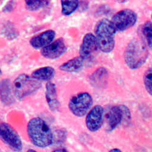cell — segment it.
I'll list each match as a JSON object with an SVG mask.
<instances>
[{
    "instance_id": "1",
    "label": "cell",
    "mask_w": 152,
    "mask_h": 152,
    "mask_svg": "<svg viewBox=\"0 0 152 152\" xmlns=\"http://www.w3.org/2000/svg\"><path fill=\"white\" fill-rule=\"evenodd\" d=\"M27 131L31 142L38 147L46 148L53 142L54 135L50 129L40 118H34L29 121Z\"/></svg>"
},
{
    "instance_id": "2",
    "label": "cell",
    "mask_w": 152,
    "mask_h": 152,
    "mask_svg": "<svg viewBox=\"0 0 152 152\" xmlns=\"http://www.w3.org/2000/svg\"><path fill=\"white\" fill-rule=\"evenodd\" d=\"M124 56L128 67L136 69L145 64L148 57V50L143 41L134 39L126 46Z\"/></svg>"
},
{
    "instance_id": "3",
    "label": "cell",
    "mask_w": 152,
    "mask_h": 152,
    "mask_svg": "<svg viewBox=\"0 0 152 152\" xmlns=\"http://www.w3.org/2000/svg\"><path fill=\"white\" fill-rule=\"evenodd\" d=\"M116 31L110 20H100L95 28V37L98 48L104 53H111L115 46Z\"/></svg>"
},
{
    "instance_id": "4",
    "label": "cell",
    "mask_w": 152,
    "mask_h": 152,
    "mask_svg": "<svg viewBox=\"0 0 152 152\" xmlns=\"http://www.w3.org/2000/svg\"><path fill=\"white\" fill-rule=\"evenodd\" d=\"M12 86L14 97L22 100L39 90L42 86V83L31 76L22 74L15 79Z\"/></svg>"
},
{
    "instance_id": "5",
    "label": "cell",
    "mask_w": 152,
    "mask_h": 152,
    "mask_svg": "<svg viewBox=\"0 0 152 152\" xmlns=\"http://www.w3.org/2000/svg\"><path fill=\"white\" fill-rule=\"evenodd\" d=\"M137 20V15L135 12L125 9L117 12L110 21L116 32H123L134 26Z\"/></svg>"
},
{
    "instance_id": "6",
    "label": "cell",
    "mask_w": 152,
    "mask_h": 152,
    "mask_svg": "<svg viewBox=\"0 0 152 152\" xmlns=\"http://www.w3.org/2000/svg\"><path fill=\"white\" fill-rule=\"evenodd\" d=\"M93 103L91 95L83 92L73 96L69 102V108L74 115L83 117L89 111Z\"/></svg>"
},
{
    "instance_id": "7",
    "label": "cell",
    "mask_w": 152,
    "mask_h": 152,
    "mask_svg": "<svg viewBox=\"0 0 152 152\" xmlns=\"http://www.w3.org/2000/svg\"><path fill=\"white\" fill-rule=\"evenodd\" d=\"M0 139L14 151H20L23 149L19 134L11 125L6 122L0 123Z\"/></svg>"
},
{
    "instance_id": "8",
    "label": "cell",
    "mask_w": 152,
    "mask_h": 152,
    "mask_svg": "<svg viewBox=\"0 0 152 152\" xmlns=\"http://www.w3.org/2000/svg\"><path fill=\"white\" fill-rule=\"evenodd\" d=\"M104 110L101 105L94 106L86 117V125L88 129L92 132L99 130L103 125Z\"/></svg>"
},
{
    "instance_id": "9",
    "label": "cell",
    "mask_w": 152,
    "mask_h": 152,
    "mask_svg": "<svg viewBox=\"0 0 152 152\" xmlns=\"http://www.w3.org/2000/svg\"><path fill=\"white\" fill-rule=\"evenodd\" d=\"M67 47L62 38L50 43L41 50L42 55L48 59H56L66 51Z\"/></svg>"
},
{
    "instance_id": "10",
    "label": "cell",
    "mask_w": 152,
    "mask_h": 152,
    "mask_svg": "<svg viewBox=\"0 0 152 152\" xmlns=\"http://www.w3.org/2000/svg\"><path fill=\"white\" fill-rule=\"evenodd\" d=\"M98 48L96 37L92 33L86 34L83 39L80 47V57L84 60L90 58Z\"/></svg>"
},
{
    "instance_id": "11",
    "label": "cell",
    "mask_w": 152,
    "mask_h": 152,
    "mask_svg": "<svg viewBox=\"0 0 152 152\" xmlns=\"http://www.w3.org/2000/svg\"><path fill=\"white\" fill-rule=\"evenodd\" d=\"M56 37L53 30H48L33 37L30 40V45L35 49L43 48L52 43Z\"/></svg>"
},
{
    "instance_id": "12",
    "label": "cell",
    "mask_w": 152,
    "mask_h": 152,
    "mask_svg": "<svg viewBox=\"0 0 152 152\" xmlns=\"http://www.w3.org/2000/svg\"><path fill=\"white\" fill-rule=\"evenodd\" d=\"M0 99L7 106L12 105L15 102L12 86L9 79H3L0 81Z\"/></svg>"
},
{
    "instance_id": "13",
    "label": "cell",
    "mask_w": 152,
    "mask_h": 152,
    "mask_svg": "<svg viewBox=\"0 0 152 152\" xmlns=\"http://www.w3.org/2000/svg\"><path fill=\"white\" fill-rule=\"evenodd\" d=\"M107 131L115 130L122 121V112L120 105L114 106L110 108L107 115Z\"/></svg>"
},
{
    "instance_id": "14",
    "label": "cell",
    "mask_w": 152,
    "mask_h": 152,
    "mask_svg": "<svg viewBox=\"0 0 152 152\" xmlns=\"http://www.w3.org/2000/svg\"><path fill=\"white\" fill-rule=\"evenodd\" d=\"M46 99L50 110L55 111L58 109L59 102L57 97V88L54 83L48 82L46 85Z\"/></svg>"
},
{
    "instance_id": "15",
    "label": "cell",
    "mask_w": 152,
    "mask_h": 152,
    "mask_svg": "<svg viewBox=\"0 0 152 152\" xmlns=\"http://www.w3.org/2000/svg\"><path fill=\"white\" fill-rule=\"evenodd\" d=\"M108 72L104 67H100L96 69L90 76V83L95 87H103L107 83Z\"/></svg>"
},
{
    "instance_id": "16",
    "label": "cell",
    "mask_w": 152,
    "mask_h": 152,
    "mask_svg": "<svg viewBox=\"0 0 152 152\" xmlns=\"http://www.w3.org/2000/svg\"><path fill=\"white\" fill-rule=\"evenodd\" d=\"M84 60L80 56L74 57L59 66V69L66 72H76L80 71L83 66Z\"/></svg>"
},
{
    "instance_id": "17",
    "label": "cell",
    "mask_w": 152,
    "mask_h": 152,
    "mask_svg": "<svg viewBox=\"0 0 152 152\" xmlns=\"http://www.w3.org/2000/svg\"><path fill=\"white\" fill-rule=\"evenodd\" d=\"M55 75V70L53 67L45 66L32 72L31 77L38 81H49Z\"/></svg>"
},
{
    "instance_id": "18",
    "label": "cell",
    "mask_w": 152,
    "mask_h": 152,
    "mask_svg": "<svg viewBox=\"0 0 152 152\" xmlns=\"http://www.w3.org/2000/svg\"><path fill=\"white\" fill-rule=\"evenodd\" d=\"M79 1H61V14L65 16H69L79 8Z\"/></svg>"
},
{
    "instance_id": "19",
    "label": "cell",
    "mask_w": 152,
    "mask_h": 152,
    "mask_svg": "<svg viewBox=\"0 0 152 152\" xmlns=\"http://www.w3.org/2000/svg\"><path fill=\"white\" fill-rule=\"evenodd\" d=\"M142 34L148 47L151 49L152 45V27L151 21H146L142 27Z\"/></svg>"
},
{
    "instance_id": "20",
    "label": "cell",
    "mask_w": 152,
    "mask_h": 152,
    "mask_svg": "<svg viewBox=\"0 0 152 152\" xmlns=\"http://www.w3.org/2000/svg\"><path fill=\"white\" fill-rule=\"evenodd\" d=\"M49 1H25V6L26 8L30 11H36L40 9L45 7L49 4Z\"/></svg>"
},
{
    "instance_id": "21",
    "label": "cell",
    "mask_w": 152,
    "mask_h": 152,
    "mask_svg": "<svg viewBox=\"0 0 152 152\" xmlns=\"http://www.w3.org/2000/svg\"><path fill=\"white\" fill-rule=\"evenodd\" d=\"M4 35L8 39H15L18 35V32L13 24H6L3 29Z\"/></svg>"
},
{
    "instance_id": "22",
    "label": "cell",
    "mask_w": 152,
    "mask_h": 152,
    "mask_svg": "<svg viewBox=\"0 0 152 152\" xmlns=\"http://www.w3.org/2000/svg\"><path fill=\"white\" fill-rule=\"evenodd\" d=\"M144 83L145 89L150 95H151L152 92V70L150 68L147 70L144 75Z\"/></svg>"
},
{
    "instance_id": "23",
    "label": "cell",
    "mask_w": 152,
    "mask_h": 152,
    "mask_svg": "<svg viewBox=\"0 0 152 152\" xmlns=\"http://www.w3.org/2000/svg\"><path fill=\"white\" fill-rule=\"evenodd\" d=\"M120 107L122 112V121L126 122H129L131 119V113L130 110L125 105H121Z\"/></svg>"
},
{
    "instance_id": "24",
    "label": "cell",
    "mask_w": 152,
    "mask_h": 152,
    "mask_svg": "<svg viewBox=\"0 0 152 152\" xmlns=\"http://www.w3.org/2000/svg\"><path fill=\"white\" fill-rule=\"evenodd\" d=\"M53 152H68V151L65 148H58V149L53 151Z\"/></svg>"
},
{
    "instance_id": "25",
    "label": "cell",
    "mask_w": 152,
    "mask_h": 152,
    "mask_svg": "<svg viewBox=\"0 0 152 152\" xmlns=\"http://www.w3.org/2000/svg\"><path fill=\"white\" fill-rule=\"evenodd\" d=\"M109 152H122L121 150L118 149V148H113L112 150H111Z\"/></svg>"
},
{
    "instance_id": "26",
    "label": "cell",
    "mask_w": 152,
    "mask_h": 152,
    "mask_svg": "<svg viewBox=\"0 0 152 152\" xmlns=\"http://www.w3.org/2000/svg\"><path fill=\"white\" fill-rule=\"evenodd\" d=\"M27 152H37V151H35V150H34L30 149V150H29Z\"/></svg>"
},
{
    "instance_id": "27",
    "label": "cell",
    "mask_w": 152,
    "mask_h": 152,
    "mask_svg": "<svg viewBox=\"0 0 152 152\" xmlns=\"http://www.w3.org/2000/svg\"><path fill=\"white\" fill-rule=\"evenodd\" d=\"M2 74V71H1V69H0V75H1Z\"/></svg>"
}]
</instances>
